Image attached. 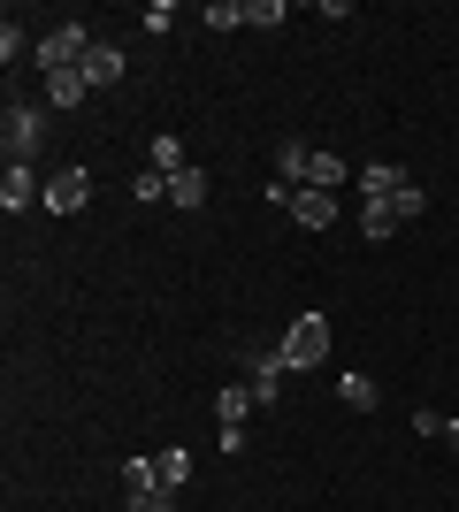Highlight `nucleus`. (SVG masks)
Returning <instances> with one entry per match:
<instances>
[{
  "mask_svg": "<svg viewBox=\"0 0 459 512\" xmlns=\"http://www.w3.org/2000/svg\"><path fill=\"white\" fill-rule=\"evenodd\" d=\"M391 207H398V222H414V214H421V207H429V192H421V184H406V192H398V199H391Z\"/></svg>",
  "mask_w": 459,
  "mask_h": 512,
  "instance_id": "obj_24",
  "label": "nucleus"
},
{
  "mask_svg": "<svg viewBox=\"0 0 459 512\" xmlns=\"http://www.w3.org/2000/svg\"><path fill=\"white\" fill-rule=\"evenodd\" d=\"M123 497H131V505H138V497H161V474H153V451H138L131 467H123ZM169 497H176V490H169Z\"/></svg>",
  "mask_w": 459,
  "mask_h": 512,
  "instance_id": "obj_13",
  "label": "nucleus"
},
{
  "mask_svg": "<svg viewBox=\"0 0 459 512\" xmlns=\"http://www.w3.org/2000/svg\"><path fill=\"white\" fill-rule=\"evenodd\" d=\"M131 199H138V207H153V199H169V176H161V169H138V176H131Z\"/></svg>",
  "mask_w": 459,
  "mask_h": 512,
  "instance_id": "obj_21",
  "label": "nucleus"
},
{
  "mask_svg": "<svg viewBox=\"0 0 459 512\" xmlns=\"http://www.w3.org/2000/svg\"><path fill=\"white\" fill-rule=\"evenodd\" d=\"M0 207H8V214L46 207V176H39V169H23V161H8V169H0Z\"/></svg>",
  "mask_w": 459,
  "mask_h": 512,
  "instance_id": "obj_4",
  "label": "nucleus"
},
{
  "mask_svg": "<svg viewBox=\"0 0 459 512\" xmlns=\"http://www.w3.org/2000/svg\"><path fill=\"white\" fill-rule=\"evenodd\" d=\"M0 146H8V161L39 169V153H46V100H8V115H0Z\"/></svg>",
  "mask_w": 459,
  "mask_h": 512,
  "instance_id": "obj_1",
  "label": "nucleus"
},
{
  "mask_svg": "<svg viewBox=\"0 0 459 512\" xmlns=\"http://www.w3.org/2000/svg\"><path fill=\"white\" fill-rule=\"evenodd\" d=\"M398 230H406V222H398L391 199H368V207H360V237H368V245H383V237H398Z\"/></svg>",
  "mask_w": 459,
  "mask_h": 512,
  "instance_id": "obj_11",
  "label": "nucleus"
},
{
  "mask_svg": "<svg viewBox=\"0 0 459 512\" xmlns=\"http://www.w3.org/2000/svg\"><path fill=\"white\" fill-rule=\"evenodd\" d=\"M352 184H360V199H398L414 176L406 169H391V161H368V169H352Z\"/></svg>",
  "mask_w": 459,
  "mask_h": 512,
  "instance_id": "obj_7",
  "label": "nucleus"
},
{
  "mask_svg": "<svg viewBox=\"0 0 459 512\" xmlns=\"http://www.w3.org/2000/svg\"><path fill=\"white\" fill-rule=\"evenodd\" d=\"M85 199H92L85 169H54V176H46V214H85Z\"/></svg>",
  "mask_w": 459,
  "mask_h": 512,
  "instance_id": "obj_5",
  "label": "nucleus"
},
{
  "mask_svg": "<svg viewBox=\"0 0 459 512\" xmlns=\"http://www.w3.org/2000/svg\"><path fill=\"white\" fill-rule=\"evenodd\" d=\"M306 184H314V192H345L352 169H345V161H337L329 146H314V176H306Z\"/></svg>",
  "mask_w": 459,
  "mask_h": 512,
  "instance_id": "obj_15",
  "label": "nucleus"
},
{
  "mask_svg": "<svg viewBox=\"0 0 459 512\" xmlns=\"http://www.w3.org/2000/svg\"><path fill=\"white\" fill-rule=\"evenodd\" d=\"M306 176H314V146H306V138H284V146H276V184L299 192Z\"/></svg>",
  "mask_w": 459,
  "mask_h": 512,
  "instance_id": "obj_8",
  "label": "nucleus"
},
{
  "mask_svg": "<svg viewBox=\"0 0 459 512\" xmlns=\"http://www.w3.org/2000/svg\"><path fill=\"white\" fill-rule=\"evenodd\" d=\"M284 375H291V367L276 360V352H245V383H253V398H261V413L276 406V398H284Z\"/></svg>",
  "mask_w": 459,
  "mask_h": 512,
  "instance_id": "obj_6",
  "label": "nucleus"
},
{
  "mask_svg": "<svg viewBox=\"0 0 459 512\" xmlns=\"http://www.w3.org/2000/svg\"><path fill=\"white\" fill-rule=\"evenodd\" d=\"M131 512H176V497H169V490H161V497H138Z\"/></svg>",
  "mask_w": 459,
  "mask_h": 512,
  "instance_id": "obj_25",
  "label": "nucleus"
},
{
  "mask_svg": "<svg viewBox=\"0 0 459 512\" xmlns=\"http://www.w3.org/2000/svg\"><path fill=\"white\" fill-rule=\"evenodd\" d=\"M284 16H291V0H245V23H253V31H276Z\"/></svg>",
  "mask_w": 459,
  "mask_h": 512,
  "instance_id": "obj_20",
  "label": "nucleus"
},
{
  "mask_svg": "<svg viewBox=\"0 0 459 512\" xmlns=\"http://www.w3.org/2000/svg\"><path fill=\"white\" fill-rule=\"evenodd\" d=\"M261 406V398H253V383H230V390H215V421L222 428H245V413Z\"/></svg>",
  "mask_w": 459,
  "mask_h": 512,
  "instance_id": "obj_12",
  "label": "nucleus"
},
{
  "mask_svg": "<svg viewBox=\"0 0 459 512\" xmlns=\"http://www.w3.org/2000/svg\"><path fill=\"white\" fill-rule=\"evenodd\" d=\"M138 31H176V0H153L146 16H138Z\"/></svg>",
  "mask_w": 459,
  "mask_h": 512,
  "instance_id": "obj_23",
  "label": "nucleus"
},
{
  "mask_svg": "<svg viewBox=\"0 0 459 512\" xmlns=\"http://www.w3.org/2000/svg\"><path fill=\"white\" fill-rule=\"evenodd\" d=\"M85 85H92V92H100V85H123V46H115V39H100V46L85 54Z\"/></svg>",
  "mask_w": 459,
  "mask_h": 512,
  "instance_id": "obj_9",
  "label": "nucleus"
},
{
  "mask_svg": "<svg viewBox=\"0 0 459 512\" xmlns=\"http://www.w3.org/2000/svg\"><path fill=\"white\" fill-rule=\"evenodd\" d=\"M337 398H345L352 413H375V398H383V390H375L368 375H337Z\"/></svg>",
  "mask_w": 459,
  "mask_h": 512,
  "instance_id": "obj_19",
  "label": "nucleus"
},
{
  "mask_svg": "<svg viewBox=\"0 0 459 512\" xmlns=\"http://www.w3.org/2000/svg\"><path fill=\"white\" fill-rule=\"evenodd\" d=\"M92 46H100V39H92V23H54L31 62H39V77H62V69H85Z\"/></svg>",
  "mask_w": 459,
  "mask_h": 512,
  "instance_id": "obj_2",
  "label": "nucleus"
},
{
  "mask_svg": "<svg viewBox=\"0 0 459 512\" xmlns=\"http://www.w3.org/2000/svg\"><path fill=\"white\" fill-rule=\"evenodd\" d=\"M46 107H85L92 100V85H85V69H62V77H46V92H39Z\"/></svg>",
  "mask_w": 459,
  "mask_h": 512,
  "instance_id": "obj_10",
  "label": "nucleus"
},
{
  "mask_svg": "<svg viewBox=\"0 0 459 512\" xmlns=\"http://www.w3.org/2000/svg\"><path fill=\"white\" fill-rule=\"evenodd\" d=\"M276 360H284L291 375H299V367H322V360H329V321H322V314H299V321L284 329V344H276Z\"/></svg>",
  "mask_w": 459,
  "mask_h": 512,
  "instance_id": "obj_3",
  "label": "nucleus"
},
{
  "mask_svg": "<svg viewBox=\"0 0 459 512\" xmlns=\"http://www.w3.org/2000/svg\"><path fill=\"white\" fill-rule=\"evenodd\" d=\"M169 207H207V176H199V169H176L169 176Z\"/></svg>",
  "mask_w": 459,
  "mask_h": 512,
  "instance_id": "obj_17",
  "label": "nucleus"
},
{
  "mask_svg": "<svg viewBox=\"0 0 459 512\" xmlns=\"http://www.w3.org/2000/svg\"><path fill=\"white\" fill-rule=\"evenodd\" d=\"M153 474H161V490H184V474H192V451H184V444H161V451H153Z\"/></svg>",
  "mask_w": 459,
  "mask_h": 512,
  "instance_id": "obj_14",
  "label": "nucleus"
},
{
  "mask_svg": "<svg viewBox=\"0 0 459 512\" xmlns=\"http://www.w3.org/2000/svg\"><path fill=\"white\" fill-rule=\"evenodd\" d=\"M444 444H452V451H459V421H444Z\"/></svg>",
  "mask_w": 459,
  "mask_h": 512,
  "instance_id": "obj_26",
  "label": "nucleus"
},
{
  "mask_svg": "<svg viewBox=\"0 0 459 512\" xmlns=\"http://www.w3.org/2000/svg\"><path fill=\"white\" fill-rule=\"evenodd\" d=\"M23 54H39V46H31V39H23V31H16V23H8V31H0V62L16 69V62H23Z\"/></svg>",
  "mask_w": 459,
  "mask_h": 512,
  "instance_id": "obj_22",
  "label": "nucleus"
},
{
  "mask_svg": "<svg viewBox=\"0 0 459 512\" xmlns=\"http://www.w3.org/2000/svg\"><path fill=\"white\" fill-rule=\"evenodd\" d=\"M199 23H207V31H245V0H207Z\"/></svg>",
  "mask_w": 459,
  "mask_h": 512,
  "instance_id": "obj_18",
  "label": "nucleus"
},
{
  "mask_svg": "<svg viewBox=\"0 0 459 512\" xmlns=\"http://www.w3.org/2000/svg\"><path fill=\"white\" fill-rule=\"evenodd\" d=\"M146 169H161V176L192 169V161H184V138H176V130H161V138H153V146H146Z\"/></svg>",
  "mask_w": 459,
  "mask_h": 512,
  "instance_id": "obj_16",
  "label": "nucleus"
}]
</instances>
